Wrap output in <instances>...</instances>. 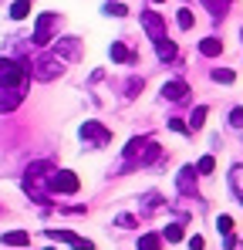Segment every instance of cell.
Wrapping results in <instances>:
<instances>
[{
  "mask_svg": "<svg viewBox=\"0 0 243 250\" xmlns=\"http://www.w3.org/2000/svg\"><path fill=\"white\" fill-rule=\"evenodd\" d=\"M51 172H54V166H51V163H34V166H27V172H24V189H27V196H31V200L47 203Z\"/></svg>",
  "mask_w": 243,
  "mask_h": 250,
  "instance_id": "cell-1",
  "label": "cell"
},
{
  "mask_svg": "<svg viewBox=\"0 0 243 250\" xmlns=\"http://www.w3.org/2000/svg\"><path fill=\"white\" fill-rule=\"evenodd\" d=\"M27 68L20 61H10V58H0V88H14V91H24L27 88Z\"/></svg>",
  "mask_w": 243,
  "mask_h": 250,
  "instance_id": "cell-2",
  "label": "cell"
},
{
  "mask_svg": "<svg viewBox=\"0 0 243 250\" xmlns=\"http://www.w3.org/2000/svg\"><path fill=\"white\" fill-rule=\"evenodd\" d=\"M31 71H34V78H38V82H54V78L64 71V61H61L58 54H44V58L34 61V68H31Z\"/></svg>",
  "mask_w": 243,
  "mask_h": 250,
  "instance_id": "cell-3",
  "label": "cell"
},
{
  "mask_svg": "<svg viewBox=\"0 0 243 250\" xmlns=\"http://www.w3.org/2000/svg\"><path fill=\"white\" fill-rule=\"evenodd\" d=\"M81 139H84V146H95V149H101V146H108V142H112V132H108V128H105L101 122L88 119V122L81 125Z\"/></svg>",
  "mask_w": 243,
  "mask_h": 250,
  "instance_id": "cell-4",
  "label": "cell"
},
{
  "mask_svg": "<svg viewBox=\"0 0 243 250\" xmlns=\"http://www.w3.org/2000/svg\"><path fill=\"white\" fill-rule=\"evenodd\" d=\"M51 189L71 196V193H78V189H81V179L71 172V169H54V172H51Z\"/></svg>",
  "mask_w": 243,
  "mask_h": 250,
  "instance_id": "cell-5",
  "label": "cell"
},
{
  "mask_svg": "<svg viewBox=\"0 0 243 250\" xmlns=\"http://www.w3.org/2000/svg\"><path fill=\"white\" fill-rule=\"evenodd\" d=\"M142 27H145V34L152 41H162L165 38V17H162L159 10H142Z\"/></svg>",
  "mask_w": 243,
  "mask_h": 250,
  "instance_id": "cell-6",
  "label": "cell"
},
{
  "mask_svg": "<svg viewBox=\"0 0 243 250\" xmlns=\"http://www.w3.org/2000/svg\"><path fill=\"white\" fill-rule=\"evenodd\" d=\"M54 27H58V14H40L34 24V44H47Z\"/></svg>",
  "mask_w": 243,
  "mask_h": 250,
  "instance_id": "cell-7",
  "label": "cell"
},
{
  "mask_svg": "<svg viewBox=\"0 0 243 250\" xmlns=\"http://www.w3.org/2000/svg\"><path fill=\"white\" fill-rule=\"evenodd\" d=\"M54 54L61 61H78L81 58V38H61V41L54 44Z\"/></svg>",
  "mask_w": 243,
  "mask_h": 250,
  "instance_id": "cell-8",
  "label": "cell"
},
{
  "mask_svg": "<svg viewBox=\"0 0 243 250\" xmlns=\"http://www.w3.org/2000/svg\"><path fill=\"white\" fill-rule=\"evenodd\" d=\"M176 189L182 193V196H196V166H182L179 169V176H176Z\"/></svg>",
  "mask_w": 243,
  "mask_h": 250,
  "instance_id": "cell-9",
  "label": "cell"
},
{
  "mask_svg": "<svg viewBox=\"0 0 243 250\" xmlns=\"http://www.w3.org/2000/svg\"><path fill=\"white\" fill-rule=\"evenodd\" d=\"M186 91H189V88H186V82H179V78L162 84V98H169V102H182V98H186Z\"/></svg>",
  "mask_w": 243,
  "mask_h": 250,
  "instance_id": "cell-10",
  "label": "cell"
},
{
  "mask_svg": "<svg viewBox=\"0 0 243 250\" xmlns=\"http://www.w3.org/2000/svg\"><path fill=\"white\" fill-rule=\"evenodd\" d=\"M20 98H24V91L0 88V112H10V108H17V105H20Z\"/></svg>",
  "mask_w": 243,
  "mask_h": 250,
  "instance_id": "cell-11",
  "label": "cell"
},
{
  "mask_svg": "<svg viewBox=\"0 0 243 250\" xmlns=\"http://www.w3.org/2000/svg\"><path fill=\"white\" fill-rule=\"evenodd\" d=\"M200 54H202V58H216V54H223V41H220V38H202V41H200Z\"/></svg>",
  "mask_w": 243,
  "mask_h": 250,
  "instance_id": "cell-12",
  "label": "cell"
},
{
  "mask_svg": "<svg viewBox=\"0 0 243 250\" xmlns=\"http://www.w3.org/2000/svg\"><path fill=\"white\" fill-rule=\"evenodd\" d=\"M3 244L7 247H24V244H31V233L27 230H10V233H3Z\"/></svg>",
  "mask_w": 243,
  "mask_h": 250,
  "instance_id": "cell-13",
  "label": "cell"
},
{
  "mask_svg": "<svg viewBox=\"0 0 243 250\" xmlns=\"http://www.w3.org/2000/svg\"><path fill=\"white\" fill-rule=\"evenodd\" d=\"M162 156V149L156 142H145V152H139V166H149V163H156Z\"/></svg>",
  "mask_w": 243,
  "mask_h": 250,
  "instance_id": "cell-14",
  "label": "cell"
},
{
  "mask_svg": "<svg viewBox=\"0 0 243 250\" xmlns=\"http://www.w3.org/2000/svg\"><path fill=\"white\" fill-rule=\"evenodd\" d=\"M156 54H159V61H172L176 58V44L162 38V41H156Z\"/></svg>",
  "mask_w": 243,
  "mask_h": 250,
  "instance_id": "cell-15",
  "label": "cell"
},
{
  "mask_svg": "<svg viewBox=\"0 0 243 250\" xmlns=\"http://www.w3.org/2000/svg\"><path fill=\"white\" fill-rule=\"evenodd\" d=\"M230 186H233V193L243 200V166H233V169H230Z\"/></svg>",
  "mask_w": 243,
  "mask_h": 250,
  "instance_id": "cell-16",
  "label": "cell"
},
{
  "mask_svg": "<svg viewBox=\"0 0 243 250\" xmlns=\"http://www.w3.org/2000/svg\"><path fill=\"white\" fill-rule=\"evenodd\" d=\"M31 14V0H14V7H10V17L14 21H24Z\"/></svg>",
  "mask_w": 243,
  "mask_h": 250,
  "instance_id": "cell-17",
  "label": "cell"
},
{
  "mask_svg": "<svg viewBox=\"0 0 243 250\" xmlns=\"http://www.w3.org/2000/svg\"><path fill=\"white\" fill-rule=\"evenodd\" d=\"M159 244H162L159 233H142L139 237V250H159Z\"/></svg>",
  "mask_w": 243,
  "mask_h": 250,
  "instance_id": "cell-18",
  "label": "cell"
},
{
  "mask_svg": "<svg viewBox=\"0 0 243 250\" xmlns=\"http://www.w3.org/2000/svg\"><path fill=\"white\" fill-rule=\"evenodd\" d=\"M112 61L125 64V61H135V58H132V51H128L125 44H112Z\"/></svg>",
  "mask_w": 243,
  "mask_h": 250,
  "instance_id": "cell-19",
  "label": "cell"
},
{
  "mask_svg": "<svg viewBox=\"0 0 243 250\" xmlns=\"http://www.w3.org/2000/svg\"><path fill=\"white\" fill-rule=\"evenodd\" d=\"M206 115H209V108H206V105H200V108H196V112L189 115V128H193V132H196V128H202Z\"/></svg>",
  "mask_w": 243,
  "mask_h": 250,
  "instance_id": "cell-20",
  "label": "cell"
},
{
  "mask_svg": "<svg viewBox=\"0 0 243 250\" xmlns=\"http://www.w3.org/2000/svg\"><path fill=\"white\" fill-rule=\"evenodd\" d=\"M105 14H108V17H125V14H128V7L119 3V0H108V3H105Z\"/></svg>",
  "mask_w": 243,
  "mask_h": 250,
  "instance_id": "cell-21",
  "label": "cell"
},
{
  "mask_svg": "<svg viewBox=\"0 0 243 250\" xmlns=\"http://www.w3.org/2000/svg\"><path fill=\"white\" fill-rule=\"evenodd\" d=\"M162 237H165V240H169V244H179V240H182V227H179V223H169V227H165V233H162Z\"/></svg>",
  "mask_w": 243,
  "mask_h": 250,
  "instance_id": "cell-22",
  "label": "cell"
},
{
  "mask_svg": "<svg viewBox=\"0 0 243 250\" xmlns=\"http://www.w3.org/2000/svg\"><path fill=\"white\" fill-rule=\"evenodd\" d=\"M202 3L209 7V14H213V17H223V14H226V7H230L226 0H202Z\"/></svg>",
  "mask_w": 243,
  "mask_h": 250,
  "instance_id": "cell-23",
  "label": "cell"
},
{
  "mask_svg": "<svg viewBox=\"0 0 243 250\" xmlns=\"http://www.w3.org/2000/svg\"><path fill=\"white\" fill-rule=\"evenodd\" d=\"M216 230H220V233H223V237H230V233H233V220H230V216H226V213H223V216H220V220H216Z\"/></svg>",
  "mask_w": 243,
  "mask_h": 250,
  "instance_id": "cell-24",
  "label": "cell"
},
{
  "mask_svg": "<svg viewBox=\"0 0 243 250\" xmlns=\"http://www.w3.org/2000/svg\"><path fill=\"white\" fill-rule=\"evenodd\" d=\"M47 237H51V240H61V244H71V240H75L71 230H47Z\"/></svg>",
  "mask_w": 243,
  "mask_h": 250,
  "instance_id": "cell-25",
  "label": "cell"
},
{
  "mask_svg": "<svg viewBox=\"0 0 243 250\" xmlns=\"http://www.w3.org/2000/svg\"><path fill=\"white\" fill-rule=\"evenodd\" d=\"M213 169H216V159H213V156H202L200 163H196V172H202V176L213 172Z\"/></svg>",
  "mask_w": 243,
  "mask_h": 250,
  "instance_id": "cell-26",
  "label": "cell"
},
{
  "mask_svg": "<svg viewBox=\"0 0 243 250\" xmlns=\"http://www.w3.org/2000/svg\"><path fill=\"white\" fill-rule=\"evenodd\" d=\"M213 82L230 84V82H233V71H230V68H216V71H213Z\"/></svg>",
  "mask_w": 243,
  "mask_h": 250,
  "instance_id": "cell-27",
  "label": "cell"
},
{
  "mask_svg": "<svg viewBox=\"0 0 243 250\" xmlns=\"http://www.w3.org/2000/svg\"><path fill=\"white\" fill-rule=\"evenodd\" d=\"M179 27H182V31L193 27V10H179Z\"/></svg>",
  "mask_w": 243,
  "mask_h": 250,
  "instance_id": "cell-28",
  "label": "cell"
},
{
  "mask_svg": "<svg viewBox=\"0 0 243 250\" xmlns=\"http://www.w3.org/2000/svg\"><path fill=\"white\" fill-rule=\"evenodd\" d=\"M230 125H233V128H243V108H233V112H230Z\"/></svg>",
  "mask_w": 243,
  "mask_h": 250,
  "instance_id": "cell-29",
  "label": "cell"
},
{
  "mask_svg": "<svg viewBox=\"0 0 243 250\" xmlns=\"http://www.w3.org/2000/svg\"><path fill=\"white\" fill-rule=\"evenodd\" d=\"M145 209H156L159 207V193H145V203H142Z\"/></svg>",
  "mask_w": 243,
  "mask_h": 250,
  "instance_id": "cell-30",
  "label": "cell"
},
{
  "mask_svg": "<svg viewBox=\"0 0 243 250\" xmlns=\"http://www.w3.org/2000/svg\"><path fill=\"white\" fill-rule=\"evenodd\" d=\"M115 223H119V227H135V216H128V213H122V216H115Z\"/></svg>",
  "mask_w": 243,
  "mask_h": 250,
  "instance_id": "cell-31",
  "label": "cell"
},
{
  "mask_svg": "<svg viewBox=\"0 0 243 250\" xmlns=\"http://www.w3.org/2000/svg\"><path fill=\"white\" fill-rule=\"evenodd\" d=\"M169 128H172V132H189V125L182 122V119H172V122H169Z\"/></svg>",
  "mask_w": 243,
  "mask_h": 250,
  "instance_id": "cell-32",
  "label": "cell"
},
{
  "mask_svg": "<svg viewBox=\"0 0 243 250\" xmlns=\"http://www.w3.org/2000/svg\"><path fill=\"white\" fill-rule=\"evenodd\" d=\"M189 247H193V250H202L206 244H202V237H193V240H189Z\"/></svg>",
  "mask_w": 243,
  "mask_h": 250,
  "instance_id": "cell-33",
  "label": "cell"
},
{
  "mask_svg": "<svg viewBox=\"0 0 243 250\" xmlns=\"http://www.w3.org/2000/svg\"><path fill=\"white\" fill-rule=\"evenodd\" d=\"M226 3H233V0H226Z\"/></svg>",
  "mask_w": 243,
  "mask_h": 250,
  "instance_id": "cell-34",
  "label": "cell"
},
{
  "mask_svg": "<svg viewBox=\"0 0 243 250\" xmlns=\"http://www.w3.org/2000/svg\"><path fill=\"white\" fill-rule=\"evenodd\" d=\"M156 3H162V0H156Z\"/></svg>",
  "mask_w": 243,
  "mask_h": 250,
  "instance_id": "cell-35",
  "label": "cell"
},
{
  "mask_svg": "<svg viewBox=\"0 0 243 250\" xmlns=\"http://www.w3.org/2000/svg\"><path fill=\"white\" fill-rule=\"evenodd\" d=\"M240 38H243V31H240Z\"/></svg>",
  "mask_w": 243,
  "mask_h": 250,
  "instance_id": "cell-36",
  "label": "cell"
},
{
  "mask_svg": "<svg viewBox=\"0 0 243 250\" xmlns=\"http://www.w3.org/2000/svg\"><path fill=\"white\" fill-rule=\"evenodd\" d=\"M240 203H243V200H240Z\"/></svg>",
  "mask_w": 243,
  "mask_h": 250,
  "instance_id": "cell-37",
  "label": "cell"
}]
</instances>
